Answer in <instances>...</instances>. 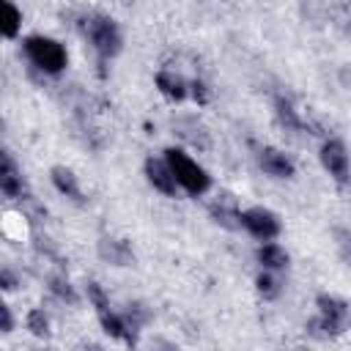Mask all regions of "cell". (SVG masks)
Returning a JSON list of instances; mask_svg holds the SVG:
<instances>
[{"instance_id": "obj_1", "label": "cell", "mask_w": 351, "mask_h": 351, "mask_svg": "<svg viewBox=\"0 0 351 351\" xmlns=\"http://www.w3.org/2000/svg\"><path fill=\"white\" fill-rule=\"evenodd\" d=\"M82 33L93 44L99 60H110V58H115L121 52L123 36H121V30H118L112 16H107V14H88L82 19Z\"/></svg>"}, {"instance_id": "obj_2", "label": "cell", "mask_w": 351, "mask_h": 351, "mask_svg": "<svg viewBox=\"0 0 351 351\" xmlns=\"http://www.w3.org/2000/svg\"><path fill=\"white\" fill-rule=\"evenodd\" d=\"M165 162L170 165V170H173V176H176L178 186H184L189 195L197 197V195L208 192L211 176H208L195 159H189L181 148H165Z\"/></svg>"}, {"instance_id": "obj_3", "label": "cell", "mask_w": 351, "mask_h": 351, "mask_svg": "<svg viewBox=\"0 0 351 351\" xmlns=\"http://www.w3.org/2000/svg\"><path fill=\"white\" fill-rule=\"evenodd\" d=\"M22 47H25V55L30 58V63L36 69H41L47 74H58V71L66 69L69 55H66L63 44H58L55 38H49V36H27L22 41Z\"/></svg>"}, {"instance_id": "obj_4", "label": "cell", "mask_w": 351, "mask_h": 351, "mask_svg": "<svg viewBox=\"0 0 351 351\" xmlns=\"http://www.w3.org/2000/svg\"><path fill=\"white\" fill-rule=\"evenodd\" d=\"M318 304V318L310 321V326H321L324 335H340L346 332L348 326V318H351V310H348V302L332 296V293H321L315 299Z\"/></svg>"}, {"instance_id": "obj_5", "label": "cell", "mask_w": 351, "mask_h": 351, "mask_svg": "<svg viewBox=\"0 0 351 351\" xmlns=\"http://www.w3.org/2000/svg\"><path fill=\"white\" fill-rule=\"evenodd\" d=\"M241 228H247L250 236H255V239H261V241H271V239H277L280 230H282L277 214L269 211V208H263V206H252V208L241 211Z\"/></svg>"}, {"instance_id": "obj_6", "label": "cell", "mask_w": 351, "mask_h": 351, "mask_svg": "<svg viewBox=\"0 0 351 351\" xmlns=\"http://www.w3.org/2000/svg\"><path fill=\"white\" fill-rule=\"evenodd\" d=\"M321 165H324V170L337 181V184H348V178H351V162H348V151H346V145L340 143V140H326L324 145H321Z\"/></svg>"}, {"instance_id": "obj_7", "label": "cell", "mask_w": 351, "mask_h": 351, "mask_svg": "<svg viewBox=\"0 0 351 351\" xmlns=\"http://www.w3.org/2000/svg\"><path fill=\"white\" fill-rule=\"evenodd\" d=\"M145 176H148V184L154 189H159L162 195L173 197L178 192V181H176V176H173V170L165 159H154V156L145 159Z\"/></svg>"}, {"instance_id": "obj_8", "label": "cell", "mask_w": 351, "mask_h": 351, "mask_svg": "<svg viewBox=\"0 0 351 351\" xmlns=\"http://www.w3.org/2000/svg\"><path fill=\"white\" fill-rule=\"evenodd\" d=\"M258 165H261V170H263L266 176H274V178H291V176L296 173L293 162H291L282 151H277V148H271V145H263V148L258 151Z\"/></svg>"}, {"instance_id": "obj_9", "label": "cell", "mask_w": 351, "mask_h": 351, "mask_svg": "<svg viewBox=\"0 0 351 351\" xmlns=\"http://www.w3.org/2000/svg\"><path fill=\"white\" fill-rule=\"evenodd\" d=\"M99 258L112 263V266H132L134 263V252L123 239H112V236H101L99 239Z\"/></svg>"}, {"instance_id": "obj_10", "label": "cell", "mask_w": 351, "mask_h": 351, "mask_svg": "<svg viewBox=\"0 0 351 351\" xmlns=\"http://www.w3.org/2000/svg\"><path fill=\"white\" fill-rule=\"evenodd\" d=\"M0 189H3V195L5 197H27V189H25V178H22V173L16 170V165H14V159H11V154L5 151L3 154V170H0Z\"/></svg>"}, {"instance_id": "obj_11", "label": "cell", "mask_w": 351, "mask_h": 351, "mask_svg": "<svg viewBox=\"0 0 351 351\" xmlns=\"http://www.w3.org/2000/svg\"><path fill=\"white\" fill-rule=\"evenodd\" d=\"M208 214H211V219H214L217 225H222V228H228V230L241 228V211H239L236 200H230V195H222L219 200H214V203L208 206Z\"/></svg>"}, {"instance_id": "obj_12", "label": "cell", "mask_w": 351, "mask_h": 351, "mask_svg": "<svg viewBox=\"0 0 351 351\" xmlns=\"http://www.w3.org/2000/svg\"><path fill=\"white\" fill-rule=\"evenodd\" d=\"M49 176H52V184H55V189H58L60 195L71 197L74 203H85V197H82V189H80V181H77L74 170H69V167H63V165H55V167L49 170Z\"/></svg>"}, {"instance_id": "obj_13", "label": "cell", "mask_w": 351, "mask_h": 351, "mask_svg": "<svg viewBox=\"0 0 351 351\" xmlns=\"http://www.w3.org/2000/svg\"><path fill=\"white\" fill-rule=\"evenodd\" d=\"M156 88H159L167 99H173V101H181V99H186V93H189V82H186L178 71H173V69H162V71L156 74Z\"/></svg>"}, {"instance_id": "obj_14", "label": "cell", "mask_w": 351, "mask_h": 351, "mask_svg": "<svg viewBox=\"0 0 351 351\" xmlns=\"http://www.w3.org/2000/svg\"><path fill=\"white\" fill-rule=\"evenodd\" d=\"M173 126H176V132H178L186 143H192V145H197V148H208V145H211V137H208L206 126H203L197 118L186 115V118H178Z\"/></svg>"}, {"instance_id": "obj_15", "label": "cell", "mask_w": 351, "mask_h": 351, "mask_svg": "<svg viewBox=\"0 0 351 351\" xmlns=\"http://www.w3.org/2000/svg\"><path fill=\"white\" fill-rule=\"evenodd\" d=\"M258 263H261L266 271H280V269L288 266V252H285L280 244L266 241V244L258 247Z\"/></svg>"}, {"instance_id": "obj_16", "label": "cell", "mask_w": 351, "mask_h": 351, "mask_svg": "<svg viewBox=\"0 0 351 351\" xmlns=\"http://www.w3.org/2000/svg\"><path fill=\"white\" fill-rule=\"evenodd\" d=\"M99 321H101V326H104V332H107L110 337H115V340H123V343L134 346L137 335H134V332L126 326L123 315H115L112 310H107V313H101V315H99Z\"/></svg>"}, {"instance_id": "obj_17", "label": "cell", "mask_w": 351, "mask_h": 351, "mask_svg": "<svg viewBox=\"0 0 351 351\" xmlns=\"http://www.w3.org/2000/svg\"><path fill=\"white\" fill-rule=\"evenodd\" d=\"M274 115H277V121H280L288 132H302V129H304V121L299 118V112L293 110V104H291L285 96H277V99H274Z\"/></svg>"}, {"instance_id": "obj_18", "label": "cell", "mask_w": 351, "mask_h": 351, "mask_svg": "<svg viewBox=\"0 0 351 351\" xmlns=\"http://www.w3.org/2000/svg\"><path fill=\"white\" fill-rule=\"evenodd\" d=\"M0 30H3V36L5 38H14L16 33H19V27H22V11L14 5V3H8V0H3L0 3Z\"/></svg>"}, {"instance_id": "obj_19", "label": "cell", "mask_w": 351, "mask_h": 351, "mask_svg": "<svg viewBox=\"0 0 351 351\" xmlns=\"http://www.w3.org/2000/svg\"><path fill=\"white\" fill-rule=\"evenodd\" d=\"M255 285H258V293H261L263 299H277V296H280V280H277L271 271H266V269L258 274Z\"/></svg>"}, {"instance_id": "obj_20", "label": "cell", "mask_w": 351, "mask_h": 351, "mask_svg": "<svg viewBox=\"0 0 351 351\" xmlns=\"http://www.w3.org/2000/svg\"><path fill=\"white\" fill-rule=\"evenodd\" d=\"M151 318V310L145 307V304H140V302H134V304H129V310H126V315H123V321H126V326L137 335V329L145 324Z\"/></svg>"}, {"instance_id": "obj_21", "label": "cell", "mask_w": 351, "mask_h": 351, "mask_svg": "<svg viewBox=\"0 0 351 351\" xmlns=\"http://www.w3.org/2000/svg\"><path fill=\"white\" fill-rule=\"evenodd\" d=\"M27 329L36 335V337H47L49 335V318H47V313L44 310H30L27 313Z\"/></svg>"}, {"instance_id": "obj_22", "label": "cell", "mask_w": 351, "mask_h": 351, "mask_svg": "<svg viewBox=\"0 0 351 351\" xmlns=\"http://www.w3.org/2000/svg\"><path fill=\"white\" fill-rule=\"evenodd\" d=\"M49 291H52L58 299H63V302H69V304H77V293H74V288H71V282H69L66 277H52V280H49Z\"/></svg>"}, {"instance_id": "obj_23", "label": "cell", "mask_w": 351, "mask_h": 351, "mask_svg": "<svg viewBox=\"0 0 351 351\" xmlns=\"http://www.w3.org/2000/svg\"><path fill=\"white\" fill-rule=\"evenodd\" d=\"M85 293H88V299H90V304L96 307V313L101 315V313H107L110 310V302H107V296H104V291H101V285L99 282H88L85 285Z\"/></svg>"}, {"instance_id": "obj_24", "label": "cell", "mask_w": 351, "mask_h": 351, "mask_svg": "<svg viewBox=\"0 0 351 351\" xmlns=\"http://www.w3.org/2000/svg\"><path fill=\"white\" fill-rule=\"evenodd\" d=\"M189 93H192V99L197 101V104H206L208 101V88H206V82H200V80H192L189 82Z\"/></svg>"}, {"instance_id": "obj_25", "label": "cell", "mask_w": 351, "mask_h": 351, "mask_svg": "<svg viewBox=\"0 0 351 351\" xmlns=\"http://www.w3.org/2000/svg\"><path fill=\"white\" fill-rule=\"evenodd\" d=\"M0 285H3L5 291H14V288H16V277H14L8 269H3V271H0Z\"/></svg>"}, {"instance_id": "obj_26", "label": "cell", "mask_w": 351, "mask_h": 351, "mask_svg": "<svg viewBox=\"0 0 351 351\" xmlns=\"http://www.w3.org/2000/svg\"><path fill=\"white\" fill-rule=\"evenodd\" d=\"M0 315H3V332H11V329H14V318H11V307H8V304H0Z\"/></svg>"}, {"instance_id": "obj_27", "label": "cell", "mask_w": 351, "mask_h": 351, "mask_svg": "<svg viewBox=\"0 0 351 351\" xmlns=\"http://www.w3.org/2000/svg\"><path fill=\"white\" fill-rule=\"evenodd\" d=\"M154 351H178L173 343H167V340H156L154 343Z\"/></svg>"}, {"instance_id": "obj_28", "label": "cell", "mask_w": 351, "mask_h": 351, "mask_svg": "<svg viewBox=\"0 0 351 351\" xmlns=\"http://www.w3.org/2000/svg\"><path fill=\"white\" fill-rule=\"evenodd\" d=\"M88 351H101V348L99 346H88Z\"/></svg>"}, {"instance_id": "obj_29", "label": "cell", "mask_w": 351, "mask_h": 351, "mask_svg": "<svg viewBox=\"0 0 351 351\" xmlns=\"http://www.w3.org/2000/svg\"><path fill=\"white\" fill-rule=\"evenodd\" d=\"M348 33H351V25H348Z\"/></svg>"}]
</instances>
